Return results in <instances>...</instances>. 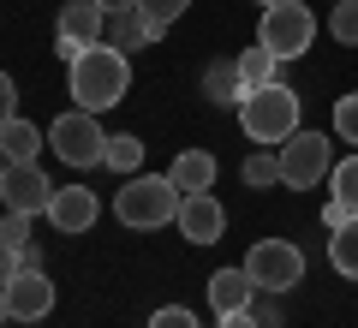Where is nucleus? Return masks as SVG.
<instances>
[{"instance_id": "1", "label": "nucleus", "mask_w": 358, "mask_h": 328, "mask_svg": "<svg viewBox=\"0 0 358 328\" xmlns=\"http://www.w3.org/2000/svg\"><path fill=\"white\" fill-rule=\"evenodd\" d=\"M66 90H72V101L84 108V114L120 108L126 90H131V54L108 48V42H90L78 60H66Z\"/></svg>"}, {"instance_id": "2", "label": "nucleus", "mask_w": 358, "mask_h": 328, "mask_svg": "<svg viewBox=\"0 0 358 328\" xmlns=\"http://www.w3.org/2000/svg\"><path fill=\"white\" fill-rule=\"evenodd\" d=\"M179 203H185V191L173 185V179H155V173H131L126 185L114 191V221L131 233H155V227H173Z\"/></svg>"}, {"instance_id": "3", "label": "nucleus", "mask_w": 358, "mask_h": 328, "mask_svg": "<svg viewBox=\"0 0 358 328\" xmlns=\"http://www.w3.org/2000/svg\"><path fill=\"white\" fill-rule=\"evenodd\" d=\"M299 108H305L299 90L263 84V90H245V96H239V126H245V138H251V143L281 150V143L299 131Z\"/></svg>"}, {"instance_id": "4", "label": "nucleus", "mask_w": 358, "mask_h": 328, "mask_svg": "<svg viewBox=\"0 0 358 328\" xmlns=\"http://www.w3.org/2000/svg\"><path fill=\"white\" fill-rule=\"evenodd\" d=\"M257 42H263L275 60H299V54L317 42V18H310L305 0H275V6H263V24H257Z\"/></svg>"}, {"instance_id": "5", "label": "nucleus", "mask_w": 358, "mask_h": 328, "mask_svg": "<svg viewBox=\"0 0 358 328\" xmlns=\"http://www.w3.org/2000/svg\"><path fill=\"white\" fill-rule=\"evenodd\" d=\"M245 269H251L257 292H268V299L305 287V251H299L293 239H257L251 257H245Z\"/></svg>"}, {"instance_id": "6", "label": "nucleus", "mask_w": 358, "mask_h": 328, "mask_svg": "<svg viewBox=\"0 0 358 328\" xmlns=\"http://www.w3.org/2000/svg\"><path fill=\"white\" fill-rule=\"evenodd\" d=\"M48 150L60 155L66 167H102L108 162V131L96 126V114L72 108V114H60L48 126Z\"/></svg>"}, {"instance_id": "7", "label": "nucleus", "mask_w": 358, "mask_h": 328, "mask_svg": "<svg viewBox=\"0 0 358 328\" xmlns=\"http://www.w3.org/2000/svg\"><path fill=\"white\" fill-rule=\"evenodd\" d=\"M329 167H334V138H329V131H305V126H299L293 138L281 143V185L310 191V185L329 179Z\"/></svg>"}, {"instance_id": "8", "label": "nucleus", "mask_w": 358, "mask_h": 328, "mask_svg": "<svg viewBox=\"0 0 358 328\" xmlns=\"http://www.w3.org/2000/svg\"><path fill=\"white\" fill-rule=\"evenodd\" d=\"M102 30H108V13L96 0H66L60 18H54V48H60V60H78L90 42H102Z\"/></svg>"}, {"instance_id": "9", "label": "nucleus", "mask_w": 358, "mask_h": 328, "mask_svg": "<svg viewBox=\"0 0 358 328\" xmlns=\"http://www.w3.org/2000/svg\"><path fill=\"white\" fill-rule=\"evenodd\" d=\"M54 191H60V185H54L36 162H13L6 173H0V203H6V209H18V215H48Z\"/></svg>"}, {"instance_id": "10", "label": "nucleus", "mask_w": 358, "mask_h": 328, "mask_svg": "<svg viewBox=\"0 0 358 328\" xmlns=\"http://www.w3.org/2000/svg\"><path fill=\"white\" fill-rule=\"evenodd\" d=\"M0 304L13 311V322H42V316L54 311V280L42 275V269H18L13 287L0 292Z\"/></svg>"}, {"instance_id": "11", "label": "nucleus", "mask_w": 358, "mask_h": 328, "mask_svg": "<svg viewBox=\"0 0 358 328\" xmlns=\"http://www.w3.org/2000/svg\"><path fill=\"white\" fill-rule=\"evenodd\" d=\"M173 227H179V239H192V245H221V233H227V209H221L209 191H192V197L179 203Z\"/></svg>"}, {"instance_id": "12", "label": "nucleus", "mask_w": 358, "mask_h": 328, "mask_svg": "<svg viewBox=\"0 0 358 328\" xmlns=\"http://www.w3.org/2000/svg\"><path fill=\"white\" fill-rule=\"evenodd\" d=\"M96 215H102V197H96L90 185H60L42 221H48L54 233H90V227H96Z\"/></svg>"}, {"instance_id": "13", "label": "nucleus", "mask_w": 358, "mask_h": 328, "mask_svg": "<svg viewBox=\"0 0 358 328\" xmlns=\"http://www.w3.org/2000/svg\"><path fill=\"white\" fill-rule=\"evenodd\" d=\"M209 304H215V316H227V311H251L257 304V280H251V269H215L209 275Z\"/></svg>"}, {"instance_id": "14", "label": "nucleus", "mask_w": 358, "mask_h": 328, "mask_svg": "<svg viewBox=\"0 0 358 328\" xmlns=\"http://www.w3.org/2000/svg\"><path fill=\"white\" fill-rule=\"evenodd\" d=\"M215 173H221V162L209 150H185L173 167H167V179H173L185 197H192V191H215Z\"/></svg>"}, {"instance_id": "15", "label": "nucleus", "mask_w": 358, "mask_h": 328, "mask_svg": "<svg viewBox=\"0 0 358 328\" xmlns=\"http://www.w3.org/2000/svg\"><path fill=\"white\" fill-rule=\"evenodd\" d=\"M102 42L108 48H120V54H138V48H155V30L143 24V13H108V30H102Z\"/></svg>"}, {"instance_id": "16", "label": "nucleus", "mask_w": 358, "mask_h": 328, "mask_svg": "<svg viewBox=\"0 0 358 328\" xmlns=\"http://www.w3.org/2000/svg\"><path fill=\"white\" fill-rule=\"evenodd\" d=\"M48 150V131L30 126V120H13V126H0V162H36V155Z\"/></svg>"}, {"instance_id": "17", "label": "nucleus", "mask_w": 358, "mask_h": 328, "mask_svg": "<svg viewBox=\"0 0 358 328\" xmlns=\"http://www.w3.org/2000/svg\"><path fill=\"white\" fill-rule=\"evenodd\" d=\"M245 84H239V66L233 60H209L203 66V101H215V108H239Z\"/></svg>"}, {"instance_id": "18", "label": "nucleus", "mask_w": 358, "mask_h": 328, "mask_svg": "<svg viewBox=\"0 0 358 328\" xmlns=\"http://www.w3.org/2000/svg\"><path fill=\"white\" fill-rule=\"evenodd\" d=\"M329 263H334V275L358 280V215H346L341 227L329 233Z\"/></svg>"}, {"instance_id": "19", "label": "nucleus", "mask_w": 358, "mask_h": 328, "mask_svg": "<svg viewBox=\"0 0 358 328\" xmlns=\"http://www.w3.org/2000/svg\"><path fill=\"white\" fill-rule=\"evenodd\" d=\"M233 66H239V84H245V90L281 84V78H275V72H281V60H275V54H268L263 42H257V48H245V54H239V60H233Z\"/></svg>"}, {"instance_id": "20", "label": "nucleus", "mask_w": 358, "mask_h": 328, "mask_svg": "<svg viewBox=\"0 0 358 328\" xmlns=\"http://www.w3.org/2000/svg\"><path fill=\"white\" fill-rule=\"evenodd\" d=\"M329 197L341 203L346 215H358V150L346 155V162H334V167H329Z\"/></svg>"}, {"instance_id": "21", "label": "nucleus", "mask_w": 358, "mask_h": 328, "mask_svg": "<svg viewBox=\"0 0 358 328\" xmlns=\"http://www.w3.org/2000/svg\"><path fill=\"white\" fill-rule=\"evenodd\" d=\"M245 185L251 191H268V185H281V150H257V155H245Z\"/></svg>"}, {"instance_id": "22", "label": "nucleus", "mask_w": 358, "mask_h": 328, "mask_svg": "<svg viewBox=\"0 0 358 328\" xmlns=\"http://www.w3.org/2000/svg\"><path fill=\"white\" fill-rule=\"evenodd\" d=\"M108 167L131 179V173L143 167V138H131V131H120V138H108Z\"/></svg>"}, {"instance_id": "23", "label": "nucleus", "mask_w": 358, "mask_h": 328, "mask_svg": "<svg viewBox=\"0 0 358 328\" xmlns=\"http://www.w3.org/2000/svg\"><path fill=\"white\" fill-rule=\"evenodd\" d=\"M185 6H192V0H138L143 24H150L155 36H167V24H179V18H185Z\"/></svg>"}, {"instance_id": "24", "label": "nucleus", "mask_w": 358, "mask_h": 328, "mask_svg": "<svg viewBox=\"0 0 358 328\" xmlns=\"http://www.w3.org/2000/svg\"><path fill=\"white\" fill-rule=\"evenodd\" d=\"M329 36L341 42V48H358V0H334V13H329Z\"/></svg>"}, {"instance_id": "25", "label": "nucleus", "mask_w": 358, "mask_h": 328, "mask_svg": "<svg viewBox=\"0 0 358 328\" xmlns=\"http://www.w3.org/2000/svg\"><path fill=\"white\" fill-rule=\"evenodd\" d=\"M334 143H352L358 150V90L334 101Z\"/></svg>"}, {"instance_id": "26", "label": "nucleus", "mask_w": 358, "mask_h": 328, "mask_svg": "<svg viewBox=\"0 0 358 328\" xmlns=\"http://www.w3.org/2000/svg\"><path fill=\"white\" fill-rule=\"evenodd\" d=\"M30 221H36V215H18V209H6V215H0V239L24 251V245H30Z\"/></svg>"}, {"instance_id": "27", "label": "nucleus", "mask_w": 358, "mask_h": 328, "mask_svg": "<svg viewBox=\"0 0 358 328\" xmlns=\"http://www.w3.org/2000/svg\"><path fill=\"white\" fill-rule=\"evenodd\" d=\"M150 328H203V322H197V316L185 311V304H162V311L150 316Z\"/></svg>"}, {"instance_id": "28", "label": "nucleus", "mask_w": 358, "mask_h": 328, "mask_svg": "<svg viewBox=\"0 0 358 328\" xmlns=\"http://www.w3.org/2000/svg\"><path fill=\"white\" fill-rule=\"evenodd\" d=\"M18 120V84H13V72H0V126H13Z\"/></svg>"}, {"instance_id": "29", "label": "nucleus", "mask_w": 358, "mask_h": 328, "mask_svg": "<svg viewBox=\"0 0 358 328\" xmlns=\"http://www.w3.org/2000/svg\"><path fill=\"white\" fill-rule=\"evenodd\" d=\"M18 269H24V263H18V245H6V239H0V292L13 287V275H18Z\"/></svg>"}, {"instance_id": "30", "label": "nucleus", "mask_w": 358, "mask_h": 328, "mask_svg": "<svg viewBox=\"0 0 358 328\" xmlns=\"http://www.w3.org/2000/svg\"><path fill=\"white\" fill-rule=\"evenodd\" d=\"M215 328H257V311H227Z\"/></svg>"}, {"instance_id": "31", "label": "nucleus", "mask_w": 358, "mask_h": 328, "mask_svg": "<svg viewBox=\"0 0 358 328\" xmlns=\"http://www.w3.org/2000/svg\"><path fill=\"white\" fill-rule=\"evenodd\" d=\"M257 311V328H281V311H275V304H251Z\"/></svg>"}, {"instance_id": "32", "label": "nucleus", "mask_w": 358, "mask_h": 328, "mask_svg": "<svg viewBox=\"0 0 358 328\" xmlns=\"http://www.w3.org/2000/svg\"><path fill=\"white\" fill-rule=\"evenodd\" d=\"M341 221H346V209H341V203H334V197H329V203H322V227H329V233H334V227H341Z\"/></svg>"}, {"instance_id": "33", "label": "nucleus", "mask_w": 358, "mask_h": 328, "mask_svg": "<svg viewBox=\"0 0 358 328\" xmlns=\"http://www.w3.org/2000/svg\"><path fill=\"white\" fill-rule=\"evenodd\" d=\"M102 13H138V0H96Z\"/></svg>"}, {"instance_id": "34", "label": "nucleus", "mask_w": 358, "mask_h": 328, "mask_svg": "<svg viewBox=\"0 0 358 328\" xmlns=\"http://www.w3.org/2000/svg\"><path fill=\"white\" fill-rule=\"evenodd\" d=\"M6 322H13V311H6V304H0V328H6Z\"/></svg>"}, {"instance_id": "35", "label": "nucleus", "mask_w": 358, "mask_h": 328, "mask_svg": "<svg viewBox=\"0 0 358 328\" xmlns=\"http://www.w3.org/2000/svg\"><path fill=\"white\" fill-rule=\"evenodd\" d=\"M257 6H275V0H257Z\"/></svg>"}, {"instance_id": "36", "label": "nucleus", "mask_w": 358, "mask_h": 328, "mask_svg": "<svg viewBox=\"0 0 358 328\" xmlns=\"http://www.w3.org/2000/svg\"><path fill=\"white\" fill-rule=\"evenodd\" d=\"M0 173H6V162H0Z\"/></svg>"}]
</instances>
